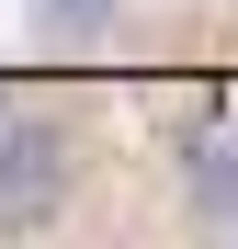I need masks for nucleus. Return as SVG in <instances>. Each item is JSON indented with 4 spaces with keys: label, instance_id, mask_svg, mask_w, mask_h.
I'll return each mask as SVG.
<instances>
[{
    "label": "nucleus",
    "instance_id": "2",
    "mask_svg": "<svg viewBox=\"0 0 238 249\" xmlns=\"http://www.w3.org/2000/svg\"><path fill=\"white\" fill-rule=\"evenodd\" d=\"M182 181H193V204H204L216 227H238V124H204V136L182 147Z\"/></svg>",
    "mask_w": 238,
    "mask_h": 249
},
{
    "label": "nucleus",
    "instance_id": "3",
    "mask_svg": "<svg viewBox=\"0 0 238 249\" xmlns=\"http://www.w3.org/2000/svg\"><path fill=\"white\" fill-rule=\"evenodd\" d=\"M34 12V34H46V46H91V34H113V12H125V0H23Z\"/></svg>",
    "mask_w": 238,
    "mask_h": 249
},
{
    "label": "nucleus",
    "instance_id": "1",
    "mask_svg": "<svg viewBox=\"0 0 238 249\" xmlns=\"http://www.w3.org/2000/svg\"><path fill=\"white\" fill-rule=\"evenodd\" d=\"M57 204H68V136L46 113H0V238L46 227Z\"/></svg>",
    "mask_w": 238,
    "mask_h": 249
}]
</instances>
